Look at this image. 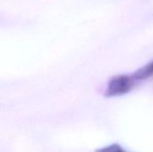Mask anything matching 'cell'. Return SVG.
<instances>
[{"instance_id": "3", "label": "cell", "mask_w": 153, "mask_h": 152, "mask_svg": "<svg viewBox=\"0 0 153 152\" xmlns=\"http://www.w3.org/2000/svg\"><path fill=\"white\" fill-rule=\"evenodd\" d=\"M95 152H127V151L117 143H112L110 145L96 150Z\"/></svg>"}, {"instance_id": "2", "label": "cell", "mask_w": 153, "mask_h": 152, "mask_svg": "<svg viewBox=\"0 0 153 152\" xmlns=\"http://www.w3.org/2000/svg\"><path fill=\"white\" fill-rule=\"evenodd\" d=\"M132 76L135 81L145 80L153 76V60L152 62L148 63L147 65H145L144 66L136 70Z\"/></svg>"}, {"instance_id": "1", "label": "cell", "mask_w": 153, "mask_h": 152, "mask_svg": "<svg viewBox=\"0 0 153 152\" xmlns=\"http://www.w3.org/2000/svg\"><path fill=\"white\" fill-rule=\"evenodd\" d=\"M135 85V80L132 75L119 74L112 77L108 83L105 97L114 98L127 94L130 92Z\"/></svg>"}]
</instances>
